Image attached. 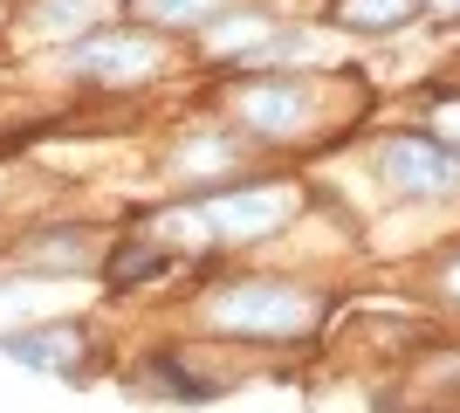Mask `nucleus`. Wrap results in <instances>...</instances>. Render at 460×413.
<instances>
[{
  "instance_id": "1a4fd4ad",
  "label": "nucleus",
  "mask_w": 460,
  "mask_h": 413,
  "mask_svg": "<svg viewBox=\"0 0 460 413\" xmlns=\"http://www.w3.org/2000/svg\"><path fill=\"white\" fill-rule=\"evenodd\" d=\"M220 0H137V14H152V21H207Z\"/></svg>"
},
{
  "instance_id": "39448f33",
  "label": "nucleus",
  "mask_w": 460,
  "mask_h": 413,
  "mask_svg": "<svg viewBox=\"0 0 460 413\" xmlns=\"http://www.w3.org/2000/svg\"><path fill=\"white\" fill-rule=\"evenodd\" d=\"M0 352L14 358V365H28V373H76L83 331L76 324H35V331H7Z\"/></svg>"
},
{
  "instance_id": "f8f14e48",
  "label": "nucleus",
  "mask_w": 460,
  "mask_h": 413,
  "mask_svg": "<svg viewBox=\"0 0 460 413\" xmlns=\"http://www.w3.org/2000/svg\"><path fill=\"white\" fill-rule=\"evenodd\" d=\"M440 283H447V296H454V303H460V256L447 262V275H440Z\"/></svg>"
},
{
  "instance_id": "f257e3e1",
  "label": "nucleus",
  "mask_w": 460,
  "mask_h": 413,
  "mask_svg": "<svg viewBox=\"0 0 460 413\" xmlns=\"http://www.w3.org/2000/svg\"><path fill=\"white\" fill-rule=\"evenodd\" d=\"M207 317H213V331H227V337L282 345V337H303L316 324V296L296 290V283H227L207 303Z\"/></svg>"
},
{
  "instance_id": "6e6552de",
  "label": "nucleus",
  "mask_w": 460,
  "mask_h": 413,
  "mask_svg": "<svg viewBox=\"0 0 460 413\" xmlns=\"http://www.w3.org/2000/svg\"><path fill=\"white\" fill-rule=\"evenodd\" d=\"M103 14V0H35V28L41 35H69V28H90Z\"/></svg>"
},
{
  "instance_id": "f03ea898",
  "label": "nucleus",
  "mask_w": 460,
  "mask_h": 413,
  "mask_svg": "<svg viewBox=\"0 0 460 413\" xmlns=\"http://www.w3.org/2000/svg\"><path fill=\"white\" fill-rule=\"evenodd\" d=\"M192 214L207 220V235H220V241H269L296 214V193L288 186H220V193L192 200Z\"/></svg>"
},
{
  "instance_id": "9b49d317",
  "label": "nucleus",
  "mask_w": 460,
  "mask_h": 413,
  "mask_svg": "<svg viewBox=\"0 0 460 413\" xmlns=\"http://www.w3.org/2000/svg\"><path fill=\"white\" fill-rule=\"evenodd\" d=\"M433 124H440V138H447V145H460V97H447L440 111H433Z\"/></svg>"
},
{
  "instance_id": "9d476101",
  "label": "nucleus",
  "mask_w": 460,
  "mask_h": 413,
  "mask_svg": "<svg viewBox=\"0 0 460 413\" xmlns=\"http://www.w3.org/2000/svg\"><path fill=\"white\" fill-rule=\"evenodd\" d=\"M152 269H158L152 248H124V256L111 262V283H137V275H152Z\"/></svg>"
},
{
  "instance_id": "7ed1b4c3",
  "label": "nucleus",
  "mask_w": 460,
  "mask_h": 413,
  "mask_svg": "<svg viewBox=\"0 0 460 413\" xmlns=\"http://www.w3.org/2000/svg\"><path fill=\"white\" fill-rule=\"evenodd\" d=\"M378 179L405 200H447V193H460V158L447 145H433V138H385Z\"/></svg>"
},
{
  "instance_id": "423d86ee",
  "label": "nucleus",
  "mask_w": 460,
  "mask_h": 413,
  "mask_svg": "<svg viewBox=\"0 0 460 413\" xmlns=\"http://www.w3.org/2000/svg\"><path fill=\"white\" fill-rule=\"evenodd\" d=\"M241 118H248L254 131H269V138L296 131V124L309 118V83H296V76L248 83V90H241Z\"/></svg>"
},
{
  "instance_id": "20e7f679",
  "label": "nucleus",
  "mask_w": 460,
  "mask_h": 413,
  "mask_svg": "<svg viewBox=\"0 0 460 413\" xmlns=\"http://www.w3.org/2000/svg\"><path fill=\"white\" fill-rule=\"evenodd\" d=\"M69 69L83 83H145L158 69V41L152 35H96L69 49Z\"/></svg>"
},
{
  "instance_id": "0eeeda50",
  "label": "nucleus",
  "mask_w": 460,
  "mask_h": 413,
  "mask_svg": "<svg viewBox=\"0 0 460 413\" xmlns=\"http://www.w3.org/2000/svg\"><path fill=\"white\" fill-rule=\"evenodd\" d=\"M426 0H337V21L358 28V35H392L405 21H420Z\"/></svg>"
},
{
  "instance_id": "ddd939ff",
  "label": "nucleus",
  "mask_w": 460,
  "mask_h": 413,
  "mask_svg": "<svg viewBox=\"0 0 460 413\" xmlns=\"http://www.w3.org/2000/svg\"><path fill=\"white\" fill-rule=\"evenodd\" d=\"M440 7H447V14H460V0H440Z\"/></svg>"
}]
</instances>
